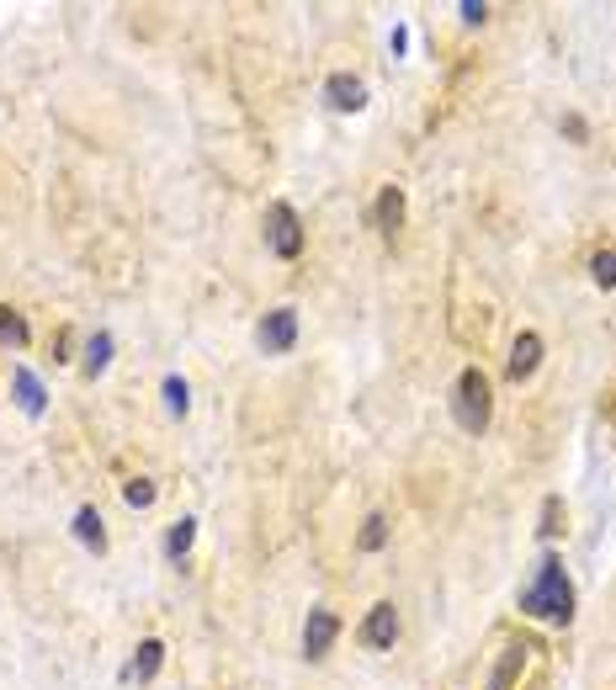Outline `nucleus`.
I'll list each match as a JSON object with an SVG mask.
<instances>
[{
  "label": "nucleus",
  "mask_w": 616,
  "mask_h": 690,
  "mask_svg": "<svg viewBox=\"0 0 616 690\" xmlns=\"http://www.w3.org/2000/svg\"><path fill=\"white\" fill-rule=\"evenodd\" d=\"M521 611L526 617H543V621H569L574 617V584H569V573H564V558L547 552L543 563H537L531 584L521 590Z\"/></svg>",
  "instance_id": "f257e3e1"
},
{
  "label": "nucleus",
  "mask_w": 616,
  "mask_h": 690,
  "mask_svg": "<svg viewBox=\"0 0 616 690\" xmlns=\"http://www.w3.org/2000/svg\"><path fill=\"white\" fill-rule=\"evenodd\" d=\"M451 414H457V426L468 430V436L489 430V420H495V388H489V378L478 367H463V378L451 388Z\"/></svg>",
  "instance_id": "f03ea898"
},
{
  "label": "nucleus",
  "mask_w": 616,
  "mask_h": 690,
  "mask_svg": "<svg viewBox=\"0 0 616 690\" xmlns=\"http://www.w3.org/2000/svg\"><path fill=\"white\" fill-rule=\"evenodd\" d=\"M266 250L282 256V261L304 256V218H298L292 202H271V213H266Z\"/></svg>",
  "instance_id": "7ed1b4c3"
},
{
  "label": "nucleus",
  "mask_w": 616,
  "mask_h": 690,
  "mask_svg": "<svg viewBox=\"0 0 616 690\" xmlns=\"http://www.w3.org/2000/svg\"><path fill=\"white\" fill-rule=\"evenodd\" d=\"M256 346H261L266 357H287L292 346H298V309H271L256 324Z\"/></svg>",
  "instance_id": "20e7f679"
},
{
  "label": "nucleus",
  "mask_w": 616,
  "mask_h": 690,
  "mask_svg": "<svg viewBox=\"0 0 616 690\" xmlns=\"http://www.w3.org/2000/svg\"><path fill=\"white\" fill-rule=\"evenodd\" d=\"M335 638H340V617L335 611H325V606H314L304 621V653L308 659H325L335 648Z\"/></svg>",
  "instance_id": "39448f33"
},
{
  "label": "nucleus",
  "mask_w": 616,
  "mask_h": 690,
  "mask_svg": "<svg viewBox=\"0 0 616 690\" xmlns=\"http://www.w3.org/2000/svg\"><path fill=\"white\" fill-rule=\"evenodd\" d=\"M325 107H330V112H361V107H367V86L346 70L330 74V80H325Z\"/></svg>",
  "instance_id": "423d86ee"
},
{
  "label": "nucleus",
  "mask_w": 616,
  "mask_h": 690,
  "mask_svg": "<svg viewBox=\"0 0 616 690\" xmlns=\"http://www.w3.org/2000/svg\"><path fill=\"white\" fill-rule=\"evenodd\" d=\"M543 367V334L526 330L516 334V346H510V361H505V372H510V382H526L531 372Z\"/></svg>",
  "instance_id": "0eeeda50"
},
{
  "label": "nucleus",
  "mask_w": 616,
  "mask_h": 690,
  "mask_svg": "<svg viewBox=\"0 0 616 690\" xmlns=\"http://www.w3.org/2000/svg\"><path fill=\"white\" fill-rule=\"evenodd\" d=\"M394 638H399V611L382 600V606H372L367 621H361V643L367 648H394Z\"/></svg>",
  "instance_id": "6e6552de"
},
{
  "label": "nucleus",
  "mask_w": 616,
  "mask_h": 690,
  "mask_svg": "<svg viewBox=\"0 0 616 690\" xmlns=\"http://www.w3.org/2000/svg\"><path fill=\"white\" fill-rule=\"evenodd\" d=\"M160 664H166V643H160V638H143V643L133 648L128 669H122V680H128V686H133V680H139V686H149V680L160 674Z\"/></svg>",
  "instance_id": "1a4fd4ad"
},
{
  "label": "nucleus",
  "mask_w": 616,
  "mask_h": 690,
  "mask_svg": "<svg viewBox=\"0 0 616 690\" xmlns=\"http://www.w3.org/2000/svg\"><path fill=\"white\" fill-rule=\"evenodd\" d=\"M372 223H378V234H382V239H394V234L404 229V191H399V187H382V191H378Z\"/></svg>",
  "instance_id": "9d476101"
},
{
  "label": "nucleus",
  "mask_w": 616,
  "mask_h": 690,
  "mask_svg": "<svg viewBox=\"0 0 616 690\" xmlns=\"http://www.w3.org/2000/svg\"><path fill=\"white\" fill-rule=\"evenodd\" d=\"M526 653H531L526 643L505 648V653H499V664H495V674H489V690H516V680H521V669H526Z\"/></svg>",
  "instance_id": "9b49d317"
},
{
  "label": "nucleus",
  "mask_w": 616,
  "mask_h": 690,
  "mask_svg": "<svg viewBox=\"0 0 616 690\" xmlns=\"http://www.w3.org/2000/svg\"><path fill=\"white\" fill-rule=\"evenodd\" d=\"M11 388H17V404H22L27 414H32V420H38V414H43V409H48V393H43V382L32 378L27 367H17V372H11Z\"/></svg>",
  "instance_id": "f8f14e48"
},
{
  "label": "nucleus",
  "mask_w": 616,
  "mask_h": 690,
  "mask_svg": "<svg viewBox=\"0 0 616 690\" xmlns=\"http://www.w3.org/2000/svg\"><path fill=\"white\" fill-rule=\"evenodd\" d=\"M74 537H80V548L107 552V526L96 516V504H80V510H74Z\"/></svg>",
  "instance_id": "ddd939ff"
},
{
  "label": "nucleus",
  "mask_w": 616,
  "mask_h": 690,
  "mask_svg": "<svg viewBox=\"0 0 616 690\" xmlns=\"http://www.w3.org/2000/svg\"><path fill=\"white\" fill-rule=\"evenodd\" d=\"M191 542H197V521H191V516H181V521L166 531V558H170V563H181V558L191 552Z\"/></svg>",
  "instance_id": "4468645a"
},
{
  "label": "nucleus",
  "mask_w": 616,
  "mask_h": 690,
  "mask_svg": "<svg viewBox=\"0 0 616 690\" xmlns=\"http://www.w3.org/2000/svg\"><path fill=\"white\" fill-rule=\"evenodd\" d=\"M107 367H112V334L101 330V334H91V340H86V372H91V378H101Z\"/></svg>",
  "instance_id": "2eb2a0df"
},
{
  "label": "nucleus",
  "mask_w": 616,
  "mask_h": 690,
  "mask_svg": "<svg viewBox=\"0 0 616 690\" xmlns=\"http://www.w3.org/2000/svg\"><path fill=\"white\" fill-rule=\"evenodd\" d=\"M27 340H32V330H27V319L17 309H0V346H17L22 351Z\"/></svg>",
  "instance_id": "dca6fc26"
},
{
  "label": "nucleus",
  "mask_w": 616,
  "mask_h": 690,
  "mask_svg": "<svg viewBox=\"0 0 616 690\" xmlns=\"http://www.w3.org/2000/svg\"><path fill=\"white\" fill-rule=\"evenodd\" d=\"M382 542H388V521H382V516H367V521H361V537H356V548L382 552Z\"/></svg>",
  "instance_id": "f3484780"
},
{
  "label": "nucleus",
  "mask_w": 616,
  "mask_h": 690,
  "mask_svg": "<svg viewBox=\"0 0 616 690\" xmlns=\"http://www.w3.org/2000/svg\"><path fill=\"white\" fill-rule=\"evenodd\" d=\"M537 531H543L547 542L564 531V500H558V494H547V500H543V526H537Z\"/></svg>",
  "instance_id": "a211bd4d"
},
{
  "label": "nucleus",
  "mask_w": 616,
  "mask_h": 690,
  "mask_svg": "<svg viewBox=\"0 0 616 690\" xmlns=\"http://www.w3.org/2000/svg\"><path fill=\"white\" fill-rule=\"evenodd\" d=\"M122 500L133 504V510H149V504H155V483H149V478H128V483H122Z\"/></svg>",
  "instance_id": "6ab92c4d"
},
{
  "label": "nucleus",
  "mask_w": 616,
  "mask_h": 690,
  "mask_svg": "<svg viewBox=\"0 0 616 690\" xmlns=\"http://www.w3.org/2000/svg\"><path fill=\"white\" fill-rule=\"evenodd\" d=\"M166 409H170V414H187V409H191L187 378H166Z\"/></svg>",
  "instance_id": "aec40b11"
},
{
  "label": "nucleus",
  "mask_w": 616,
  "mask_h": 690,
  "mask_svg": "<svg viewBox=\"0 0 616 690\" xmlns=\"http://www.w3.org/2000/svg\"><path fill=\"white\" fill-rule=\"evenodd\" d=\"M590 277L600 287H616V250H600V256H595V261H590Z\"/></svg>",
  "instance_id": "412c9836"
},
{
  "label": "nucleus",
  "mask_w": 616,
  "mask_h": 690,
  "mask_svg": "<svg viewBox=\"0 0 616 690\" xmlns=\"http://www.w3.org/2000/svg\"><path fill=\"white\" fill-rule=\"evenodd\" d=\"M484 17H489L484 0H463V22H484Z\"/></svg>",
  "instance_id": "4be33fe9"
},
{
  "label": "nucleus",
  "mask_w": 616,
  "mask_h": 690,
  "mask_svg": "<svg viewBox=\"0 0 616 690\" xmlns=\"http://www.w3.org/2000/svg\"><path fill=\"white\" fill-rule=\"evenodd\" d=\"M564 133H569V139H579V143L590 139V128H585V118H574V112H569V118H564Z\"/></svg>",
  "instance_id": "5701e85b"
}]
</instances>
